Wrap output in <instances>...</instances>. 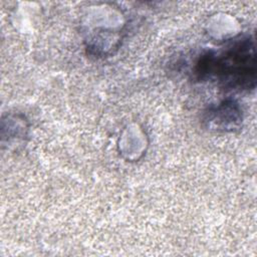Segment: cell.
<instances>
[{"instance_id":"6da1fadb","label":"cell","mask_w":257,"mask_h":257,"mask_svg":"<svg viewBox=\"0 0 257 257\" xmlns=\"http://www.w3.org/2000/svg\"><path fill=\"white\" fill-rule=\"evenodd\" d=\"M199 79L216 78L225 88L250 90L256 84V52L254 41L242 37L216 54L202 55L195 67Z\"/></svg>"},{"instance_id":"7a4b0ae2","label":"cell","mask_w":257,"mask_h":257,"mask_svg":"<svg viewBox=\"0 0 257 257\" xmlns=\"http://www.w3.org/2000/svg\"><path fill=\"white\" fill-rule=\"evenodd\" d=\"M206 120L209 125L224 132H233L240 126L242 110L234 100H224L215 107L209 109Z\"/></svg>"}]
</instances>
